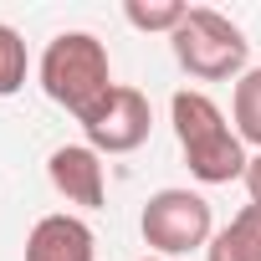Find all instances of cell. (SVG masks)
<instances>
[{"mask_svg": "<svg viewBox=\"0 0 261 261\" xmlns=\"http://www.w3.org/2000/svg\"><path fill=\"white\" fill-rule=\"evenodd\" d=\"M36 77H41V92L57 108H67L77 123H87L113 97V87H118L113 82V62H108V46L92 31H62V36H51L46 51H41Z\"/></svg>", "mask_w": 261, "mask_h": 261, "instance_id": "obj_1", "label": "cell"}, {"mask_svg": "<svg viewBox=\"0 0 261 261\" xmlns=\"http://www.w3.org/2000/svg\"><path fill=\"white\" fill-rule=\"evenodd\" d=\"M169 118H174V139L185 149V164L200 185H230V179H246V144L241 134L225 123L220 102L210 92H174L169 102Z\"/></svg>", "mask_w": 261, "mask_h": 261, "instance_id": "obj_2", "label": "cell"}, {"mask_svg": "<svg viewBox=\"0 0 261 261\" xmlns=\"http://www.w3.org/2000/svg\"><path fill=\"white\" fill-rule=\"evenodd\" d=\"M169 46H174V62L195 82H241L251 72V41H246V31L230 16L210 11V6H190V16L169 36Z\"/></svg>", "mask_w": 261, "mask_h": 261, "instance_id": "obj_3", "label": "cell"}, {"mask_svg": "<svg viewBox=\"0 0 261 261\" xmlns=\"http://www.w3.org/2000/svg\"><path fill=\"white\" fill-rule=\"evenodd\" d=\"M139 230H144V246L159 261H169V256H190V251L210 246L215 215H210V200L195 190H159V195H149Z\"/></svg>", "mask_w": 261, "mask_h": 261, "instance_id": "obj_4", "label": "cell"}, {"mask_svg": "<svg viewBox=\"0 0 261 261\" xmlns=\"http://www.w3.org/2000/svg\"><path fill=\"white\" fill-rule=\"evenodd\" d=\"M149 128H154L149 97L139 87L118 82L113 97L82 123V134H87V149H97V154H134L139 144H149Z\"/></svg>", "mask_w": 261, "mask_h": 261, "instance_id": "obj_5", "label": "cell"}, {"mask_svg": "<svg viewBox=\"0 0 261 261\" xmlns=\"http://www.w3.org/2000/svg\"><path fill=\"white\" fill-rule=\"evenodd\" d=\"M46 174H51V190H57L67 205L97 210V205L108 200V169H102V154L87 149V144H62V149H51Z\"/></svg>", "mask_w": 261, "mask_h": 261, "instance_id": "obj_6", "label": "cell"}, {"mask_svg": "<svg viewBox=\"0 0 261 261\" xmlns=\"http://www.w3.org/2000/svg\"><path fill=\"white\" fill-rule=\"evenodd\" d=\"M26 261H97V236L77 215H41L26 236Z\"/></svg>", "mask_w": 261, "mask_h": 261, "instance_id": "obj_7", "label": "cell"}, {"mask_svg": "<svg viewBox=\"0 0 261 261\" xmlns=\"http://www.w3.org/2000/svg\"><path fill=\"white\" fill-rule=\"evenodd\" d=\"M205 261H261V205H246L225 230H215Z\"/></svg>", "mask_w": 261, "mask_h": 261, "instance_id": "obj_8", "label": "cell"}, {"mask_svg": "<svg viewBox=\"0 0 261 261\" xmlns=\"http://www.w3.org/2000/svg\"><path fill=\"white\" fill-rule=\"evenodd\" d=\"M230 123H236L241 144H256V154H261V67H251L230 87Z\"/></svg>", "mask_w": 261, "mask_h": 261, "instance_id": "obj_9", "label": "cell"}, {"mask_svg": "<svg viewBox=\"0 0 261 261\" xmlns=\"http://www.w3.org/2000/svg\"><path fill=\"white\" fill-rule=\"evenodd\" d=\"M185 16L190 6H179V0H128L123 6V21L134 31H164V36H174Z\"/></svg>", "mask_w": 261, "mask_h": 261, "instance_id": "obj_10", "label": "cell"}, {"mask_svg": "<svg viewBox=\"0 0 261 261\" xmlns=\"http://www.w3.org/2000/svg\"><path fill=\"white\" fill-rule=\"evenodd\" d=\"M26 72H31V57H26L21 31L0 21V97L21 92V87H26Z\"/></svg>", "mask_w": 261, "mask_h": 261, "instance_id": "obj_11", "label": "cell"}, {"mask_svg": "<svg viewBox=\"0 0 261 261\" xmlns=\"http://www.w3.org/2000/svg\"><path fill=\"white\" fill-rule=\"evenodd\" d=\"M246 195H251V205H261V154H251V164H246Z\"/></svg>", "mask_w": 261, "mask_h": 261, "instance_id": "obj_12", "label": "cell"}, {"mask_svg": "<svg viewBox=\"0 0 261 261\" xmlns=\"http://www.w3.org/2000/svg\"><path fill=\"white\" fill-rule=\"evenodd\" d=\"M144 261H159V256H144Z\"/></svg>", "mask_w": 261, "mask_h": 261, "instance_id": "obj_13", "label": "cell"}]
</instances>
